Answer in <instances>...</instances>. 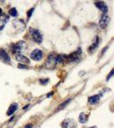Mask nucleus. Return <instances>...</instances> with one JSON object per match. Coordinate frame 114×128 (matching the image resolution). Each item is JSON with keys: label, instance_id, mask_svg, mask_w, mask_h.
<instances>
[{"label": "nucleus", "instance_id": "obj_19", "mask_svg": "<svg viewBox=\"0 0 114 128\" xmlns=\"http://www.w3.org/2000/svg\"><path fill=\"white\" fill-rule=\"evenodd\" d=\"M70 99H69V100H68V101H66V102H64L63 104H61V105H60V108H63V107H65V105H66V104H67L68 102H70Z\"/></svg>", "mask_w": 114, "mask_h": 128}, {"label": "nucleus", "instance_id": "obj_18", "mask_svg": "<svg viewBox=\"0 0 114 128\" xmlns=\"http://www.w3.org/2000/svg\"><path fill=\"white\" fill-rule=\"evenodd\" d=\"M18 68H22V69H28V67H27V66L22 65V64H21V65H18Z\"/></svg>", "mask_w": 114, "mask_h": 128}, {"label": "nucleus", "instance_id": "obj_9", "mask_svg": "<svg viewBox=\"0 0 114 128\" xmlns=\"http://www.w3.org/2000/svg\"><path fill=\"white\" fill-rule=\"evenodd\" d=\"M95 5H96V7H98L104 14L108 11V7H107V5L105 4L104 2H96Z\"/></svg>", "mask_w": 114, "mask_h": 128}, {"label": "nucleus", "instance_id": "obj_20", "mask_svg": "<svg viewBox=\"0 0 114 128\" xmlns=\"http://www.w3.org/2000/svg\"><path fill=\"white\" fill-rule=\"evenodd\" d=\"M33 12H34V9H31L29 11H28V18L30 17V16H31V14H33Z\"/></svg>", "mask_w": 114, "mask_h": 128}, {"label": "nucleus", "instance_id": "obj_12", "mask_svg": "<svg viewBox=\"0 0 114 128\" xmlns=\"http://www.w3.org/2000/svg\"><path fill=\"white\" fill-rule=\"evenodd\" d=\"M56 61L57 62H59L61 64H65L66 62L68 61V56L65 55H59L56 57Z\"/></svg>", "mask_w": 114, "mask_h": 128}, {"label": "nucleus", "instance_id": "obj_2", "mask_svg": "<svg viewBox=\"0 0 114 128\" xmlns=\"http://www.w3.org/2000/svg\"><path fill=\"white\" fill-rule=\"evenodd\" d=\"M30 34H32L33 40L37 43H41L42 42V35L38 30L34 29V28H30Z\"/></svg>", "mask_w": 114, "mask_h": 128}, {"label": "nucleus", "instance_id": "obj_17", "mask_svg": "<svg viewBox=\"0 0 114 128\" xmlns=\"http://www.w3.org/2000/svg\"><path fill=\"white\" fill-rule=\"evenodd\" d=\"M95 38H96V42H95L94 44H93L92 46H91L90 48H89V50H90V51L92 50L93 49L94 50L97 46H98V44H99V38H98V37H95Z\"/></svg>", "mask_w": 114, "mask_h": 128}, {"label": "nucleus", "instance_id": "obj_7", "mask_svg": "<svg viewBox=\"0 0 114 128\" xmlns=\"http://www.w3.org/2000/svg\"><path fill=\"white\" fill-rule=\"evenodd\" d=\"M0 59H1L2 62H5V63L9 62L10 61V56L8 55V53L2 49L0 50Z\"/></svg>", "mask_w": 114, "mask_h": 128}, {"label": "nucleus", "instance_id": "obj_24", "mask_svg": "<svg viewBox=\"0 0 114 128\" xmlns=\"http://www.w3.org/2000/svg\"><path fill=\"white\" fill-rule=\"evenodd\" d=\"M1 14H2V9L0 8V16H1Z\"/></svg>", "mask_w": 114, "mask_h": 128}, {"label": "nucleus", "instance_id": "obj_16", "mask_svg": "<svg viewBox=\"0 0 114 128\" xmlns=\"http://www.w3.org/2000/svg\"><path fill=\"white\" fill-rule=\"evenodd\" d=\"M9 14H10V16L16 17V16H17V10H16L15 8H12V9H10L9 10Z\"/></svg>", "mask_w": 114, "mask_h": 128}, {"label": "nucleus", "instance_id": "obj_6", "mask_svg": "<svg viewBox=\"0 0 114 128\" xmlns=\"http://www.w3.org/2000/svg\"><path fill=\"white\" fill-rule=\"evenodd\" d=\"M62 127L63 128H74L75 127V121L71 119H67L62 122Z\"/></svg>", "mask_w": 114, "mask_h": 128}, {"label": "nucleus", "instance_id": "obj_15", "mask_svg": "<svg viewBox=\"0 0 114 128\" xmlns=\"http://www.w3.org/2000/svg\"><path fill=\"white\" fill-rule=\"evenodd\" d=\"M88 117L87 115L85 114V113H81L80 115H79V122L80 123H85L87 120H88Z\"/></svg>", "mask_w": 114, "mask_h": 128}, {"label": "nucleus", "instance_id": "obj_10", "mask_svg": "<svg viewBox=\"0 0 114 128\" xmlns=\"http://www.w3.org/2000/svg\"><path fill=\"white\" fill-rule=\"evenodd\" d=\"M9 20V17L6 15H1L0 16V31L5 28V26L7 23V22Z\"/></svg>", "mask_w": 114, "mask_h": 128}, {"label": "nucleus", "instance_id": "obj_23", "mask_svg": "<svg viewBox=\"0 0 114 128\" xmlns=\"http://www.w3.org/2000/svg\"><path fill=\"white\" fill-rule=\"evenodd\" d=\"M33 126V125H31V124H28V125L25 126V128H31Z\"/></svg>", "mask_w": 114, "mask_h": 128}, {"label": "nucleus", "instance_id": "obj_8", "mask_svg": "<svg viewBox=\"0 0 114 128\" xmlns=\"http://www.w3.org/2000/svg\"><path fill=\"white\" fill-rule=\"evenodd\" d=\"M81 53H82V51H81V49H80V50H78L77 51H76V52L72 53L71 55L68 56V60H69L70 62H75V61H76V60L79 59Z\"/></svg>", "mask_w": 114, "mask_h": 128}, {"label": "nucleus", "instance_id": "obj_22", "mask_svg": "<svg viewBox=\"0 0 114 128\" xmlns=\"http://www.w3.org/2000/svg\"><path fill=\"white\" fill-rule=\"evenodd\" d=\"M112 74H113V69L111 70V73H110V74H109V76H108V77H107V79H106L107 80H110V78H111V76H112Z\"/></svg>", "mask_w": 114, "mask_h": 128}, {"label": "nucleus", "instance_id": "obj_14", "mask_svg": "<svg viewBox=\"0 0 114 128\" xmlns=\"http://www.w3.org/2000/svg\"><path fill=\"white\" fill-rule=\"evenodd\" d=\"M99 101V95H94V96H89L88 98V102L91 104H95Z\"/></svg>", "mask_w": 114, "mask_h": 128}, {"label": "nucleus", "instance_id": "obj_3", "mask_svg": "<svg viewBox=\"0 0 114 128\" xmlns=\"http://www.w3.org/2000/svg\"><path fill=\"white\" fill-rule=\"evenodd\" d=\"M109 22H110V17L107 15H105V14H103L102 16L100 17V20H99V28L104 29V28H105L107 26Z\"/></svg>", "mask_w": 114, "mask_h": 128}, {"label": "nucleus", "instance_id": "obj_25", "mask_svg": "<svg viewBox=\"0 0 114 128\" xmlns=\"http://www.w3.org/2000/svg\"><path fill=\"white\" fill-rule=\"evenodd\" d=\"M90 128H97L96 126H94V127H90Z\"/></svg>", "mask_w": 114, "mask_h": 128}, {"label": "nucleus", "instance_id": "obj_11", "mask_svg": "<svg viewBox=\"0 0 114 128\" xmlns=\"http://www.w3.org/2000/svg\"><path fill=\"white\" fill-rule=\"evenodd\" d=\"M17 108H18V104H12L10 106V108H9V109H8V111H7V115L13 114L15 113L16 110H17Z\"/></svg>", "mask_w": 114, "mask_h": 128}, {"label": "nucleus", "instance_id": "obj_4", "mask_svg": "<svg viewBox=\"0 0 114 128\" xmlns=\"http://www.w3.org/2000/svg\"><path fill=\"white\" fill-rule=\"evenodd\" d=\"M30 57L32 60H34V61H40L43 57V52L40 50H34V51H32V53L30 54Z\"/></svg>", "mask_w": 114, "mask_h": 128}, {"label": "nucleus", "instance_id": "obj_13", "mask_svg": "<svg viewBox=\"0 0 114 128\" xmlns=\"http://www.w3.org/2000/svg\"><path fill=\"white\" fill-rule=\"evenodd\" d=\"M16 60H17L18 62H21L27 63V64L29 63V60L25 56H22V55H20V54L19 55H16Z\"/></svg>", "mask_w": 114, "mask_h": 128}, {"label": "nucleus", "instance_id": "obj_5", "mask_svg": "<svg viewBox=\"0 0 114 128\" xmlns=\"http://www.w3.org/2000/svg\"><path fill=\"white\" fill-rule=\"evenodd\" d=\"M25 44H25L23 41H20V42H19V43H17V44H13V45L11 46L12 51H13V53L21 52V50H22V49L25 46Z\"/></svg>", "mask_w": 114, "mask_h": 128}, {"label": "nucleus", "instance_id": "obj_1", "mask_svg": "<svg viewBox=\"0 0 114 128\" xmlns=\"http://www.w3.org/2000/svg\"><path fill=\"white\" fill-rule=\"evenodd\" d=\"M56 64H57V61H56V57L52 54L48 56L46 62H45V68L48 69H52L55 68Z\"/></svg>", "mask_w": 114, "mask_h": 128}, {"label": "nucleus", "instance_id": "obj_21", "mask_svg": "<svg viewBox=\"0 0 114 128\" xmlns=\"http://www.w3.org/2000/svg\"><path fill=\"white\" fill-rule=\"evenodd\" d=\"M40 82L41 84H45V83H47L48 82V79H46V80H40Z\"/></svg>", "mask_w": 114, "mask_h": 128}]
</instances>
